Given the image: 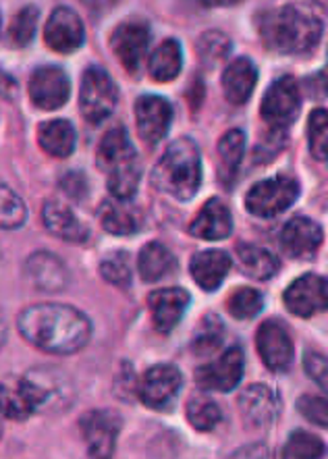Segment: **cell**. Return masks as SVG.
<instances>
[{"instance_id":"1","label":"cell","mask_w":328,"mask_h":459,"mask_svg":"<svg viewBox=\"0 0 328 459\" xmlns=\"http://www.w3.org/2000/svg\"><path fill=\"white\" fill-rule=\"evenodd\" d=\"M17 325L28 343L56 356L77 353L91 337L90 318L73 306H30L22 312Z\"/></svg>"},{"instance_id":"2","label":"cell","mask_w":328,"mask_h":459,"mask_svg":"<svg viewBox=\"0 0 328 459\" xmlns=\"http://www.w3.org/2000/svg\"><path fill=\"white\" fill-rule=\"evenodd\" d=\"M262 44L277 55H301L312 50L323 36V23L299 4H285L264 13L258 22Z\"/></svg>"},{"instance_id":"3","label":"cell","mask_w":328,"mask_h":459,"mask_svg":"<svg viewBox=\"0 0 328 459\" xmlns=\"http://www.w3.org/2000/svg\"><path fill=\"white\" fill-rule=\"evenodd\" d=\"M156 187L170 198L192 200L202 186V156L192 137H179L167 148L154 169Z\"/></svg>"},{"instance_id":"4","label":"cell","mask_w":328,"mask_h":459,"mask_svg":"<svg viewBox=\"0 0 328 459\" xmlns=\"http://www.w3.org/2000/svg\"><path fill=\"white\" fill-rule=\"evenodd\" d=\"M96 162L98 169L107 175L108 192L113 198H134L140 186L142 165L125 127L119 126L107 131L98 146Z\"/></svg>"},{"instance_id":"5","label":"cell","mask_w":328,"mask_h":459,"mask_svg":"<svg viewBox=\"0 0 328 459\" xmlns=\"http://www.w3.org/2000/svg\"><path fill=\"white\" fill-rule=\"evenodd\" d=\"M299 198V183L289 175H277L258 181L246 195L247 212L260 219H272L283 214Z\"/></svg>"},{"instance_id":"6","label":"cell","mask_w":328,"mask_h":459,"mask_svg":"<svg viewBox=\"0 0 328 459\" xmlns=\"http://www.w3.org/2000/svg\"><path fill=\"white\" fill-rule=\"evenodd\" d=\"M50 391L30 377H9L0 383V414L11 420H28L48 402Z\"/></svg>"},{"instance_id":"7","label":"cell","mask_w":328,"mask_h":459,"mask_svg":"<svg viewBox=\"0 0 328 459\" xmlns=\"http://www.w3.org/2000/svg\"><path fill=\"white\" fill-rule=\"evenodd\" d=\"M117 102H119V91L107 71L100 67L85 69L82 77L80 91V110L91 126L102 123L115 113Z\"/></svg>"},{"instance_id":"8","label":"cell","mask_w":328,"mask_h":459,"mask_svg":"<svg viewBox=\"0 0 328 459\" xmlns=\"http://www.w3.org/2000/svg\"><path fill=\"white\" fill-rule=\"evenodd\" d=\"M301 108L299 85L291 75L279 77L271 88L266 90L264 100H262L260 113L272 129H285L298 119Z\"/></svg>"},{"instance_id":"9","label":"cell","mask_w":328,"mask_h":459,"mask_svg":"<svg viewBox=\"0 0 328 459\" xmlns=\"http://www.w3.org/2000/svg\"><path fill=\"white\" fill-rule=\"evenodd\" d=\"M244 378V351L239 345L229 347L210 364L195 370V383L204 391L229 393Z\"/></svg>"},{"instance_id":"10","label":"cell","mask_w":328,"mask_h":459,"mask_svg":"<svg viewBox=\"0 0 328 459\" xmlns=\"http://www.w3.org/2000/svg\"><path fill=\"white\" fill-rule=\"evenodd\" d=\"M110 48L129 74H137L150 48V25L135 17L119 23L110 36Z\"/></svg>"},{"instance_id":"11","label":"cell","mask_w":328,"mask_h":459,"mask_svg":"<svg viewBox=\"0 0 328 459\" xmlns=\"http://www.w3.org/2000/svg\"><path fill=\"white\" fill-rule=\"evenodd\" d=\"M183 377L173 364H156L142 377L137 386L142 403L150 410H167L175 403L181 391Z\"/></svg>"},{"instance_id":"12","label":"cell","mask_w":328,"mask_h":459,"mask_svg":"<svg viewBox=\"0 0 328 459\" xmlns=\"http://www.w3.org/2000/svg\"><path fill=\"white\" fill-rule=\"evenodd\" d=\"M80 429L91 457H110L121 432V416L113 410H94L82 416Z\"/></svg>"},{"instance_id":"13","label":"cell","mask_w":328,"mask_h":459,"mask_svg":"<svg viewBox=\"0 0 328 459\" xmlns=\"http://www.w3.org/2000/svg\"><path fill=\"white\" fill-rule=\"evenodd\" d=\"M44 40L55 52L71 55L85 42V28L82 17L69 6H58L52 11L44 28Z\"/></svg>"},{"instance_id":"14","label":"cell","mask_w":328,"mask_h":459,"mask_svg":"<svg viewBox=\"0 0 328 459\" xmlns=\"http://www.w3.org/2000/svg\"><path fill=\"white\" fill-rule=\"evenodd\" d=\"M255 347L268 368L272 372H285L293 362V341L287 326L279 320H266L255 334Z\"/></svg>"},{"instance_id":"15","label":"cell","mask_w":328,"mask_h":459,"mask_svg":"<svg viewBox=\"0 0 328 459\" xmlns=\"http://www.w3.org/2000/svg\"><path fill=\"white\" fill-rule=\"evenodd\" d=\"M71 83L69 75L61 67H46L36 69L30 77V98L38 108L42 110H56L65 107L69 100Z\"/></svg>"},{"instance_id":"16","label":"cell","mask_w":328,"mask_h":459,"mask_svg":"<svg viewBox=\"0 0 328 459\" xmlns=\"http://www.w3.org/2000/svg\"><path fill=\"white\" fill-rule=\"evenodd\" d=\"M287 310L301 318L326 310V279L320 274H304L287 287L283 295Z\"/></svg>"},{"instance_id":"17","label":"cell","mask_w":328,"mask_h":459,"mask_svg":"<svg viewBox=\"0 0 328 459\" xmlns=\"http://www.w3.org/2000/svg\"><path fill=\"white\" fill-rule=\"evenodd\" d=\"M135 121L142 140L154 146L168 134L173 123V107L162 96H142L135 102Z\"/></svg>"},{"instance_id":"18","label":"cell","mask_w":328,"mask_h":459,"mask_svg":"<svg viewBox=\"0 0 328 459\" xmlns=\"http://www.w3.org/2000/svg\"><path fill=\"white\" fill-rule=\"evenodd\" d=\"M323 244V229L307 216H295L281 231V246L289 258L310 260Z\"/></svg>"},{"instance_id":"19","label":"cell","mask_w":328,"mask_h":459,"mask_svg":"<svg viewBox=\"0 0 328 459\" xmlns=\"http://www.w3.org/2000/svg\"><path fill=\"white\" fill-rule=\"evenodd\" d=\"M189 293L179 287H167V290H156L150 293L148 306L152 314L154 329L159 333H170L179 325L183 314L189 307Z\"/></svg>"},{"instance_id":"20","label":"cell","mask_w":328,"mask_h":459,"mask_svg":"<svg viewBox=\"0 0 328 459\" xmlns=\"http://www.w3.org/2000/svg\"><path fill=\"white\" fill-rule=\"evenodd\" d=\"M279 397L266 385H252L241 393L239 410L249 429H264L279 416Z\"/></svg>"},{"instance_id":"21","label":"cell","mask_w":328,"mask_h":459,"mask_svg":"<svg viewBox=\"0 0 328 459\" xmlns=\"http://www.w3.org/2000/svg\"><path fill=\"white\" fill-rule=\"evenodd\" d=\"M25 277L36 290L52 293L65 290L69 283L67 266L63 264L61 258H56L50 252H36L31 254L25 262Z\"/></svg>"},{"instance_id":"22","label":"cell","mask_w":328,"mask_h":459,"mask_svg":"<svg viewBox=\"0 0 328 459\" xmlns=\"http://www.w3.org/2000/svg\"><path fill=\"white\" fill-rule=\"evenodd\" d=\"M42 221L44 227L48 229L55 238L69 241V244H83V241H88L90 238L88 227L77 219L73 210L58 200L46 202L42 208Z\"/></svg>"},{"instance_id":"23","label":"cell","mask_w":328,"mask_h":459,"mask_svg":"<svg viewBox=\"0 0 328 459\" xmlns=\"http://www.w3.org/2000/svg\"><path fill=\"white\" fill-rule=\"evenodd\" d=\"M231 255L225 250H204L194 255L189 271H192L194 281L202 290L216 291L222 285L229 271H231Z\"/></svg>"},{"instance_id":"24","label":"cell","mask_w":328,"mask_h":459,"mask_svg":"<svg viewBox=\"0 0 328 459\" xmlns=\"http://www.w3.org/2000/svg\"><path fill=\"white\" fill-rule=\"evenodd\" d=\"M233 231V219L229 208L222 204L220 200H208L200 214L195 216L192 225H189V233L198 239L206 241H219L227 239Z\"/></svg>"},{"instance_id":"25","label":"cell","mask_w":328,"mask_h":459,"mask_svg":"<svg viewBox=\"0 0 328 459\" xmlns=\"http://www.w3.org/2000/svg\"><path fill=\"white\" fill-rule=\"evenodd\" d=\"M140 208L131 204V200L113 198L107 200L100 208V222L108 233L117 238H129L142 229Z\"/></svg>"},{"instance_id":"26","label":"cell","mask_w":328,"mask_h":459,"mask_svg":"<svg viewBox=\"0 0 328 459\" xmlns=\"http://www.w3.org/2000/svg\"><path fill=\"white\" fill-rule=\"evenodd\" d=\"M258 83V69L249 58H235L222 74V90L231 104H246Z\"/></svg>"},{"instance_id":"27","label":"cell","mask_w":328,"mask_h":459,"mask_svg":"<svg viewBox=\"0 0 328 459\" xmlns=\"http://www.w3.org/2000/svg\"><path fill=\"white\" fill-rule=\"evenodd\" d=\"M38 142L48 156L55 159H69L75 150V127L65 119H52L38 127Z\"/></svg>"},{"instance_id":"28","label":"cell","mask_w":328,"mask_h":459,"mask_svg":"<svg viewBox=\"0 0 328 459\" xmlns=\"http://www.w3.org/2000/svg\"><path fill=\"white\" fill-rule=\"evenodd\" d=\"M175 255L170 254L167 246L159 244V241L146 244L142 247L140 255H137V271H140V277L146 283H156V281L168 277L175 271Z\"/></svg>"},{"instance_id":"29","label":"cell","mask_w":328,"mask_h":459,"mask_svg":"<svg viewBox=\"0 0 328 459\" xmlns=\"http://www.w3.org/2000/svg\"><path fill=\"white\" fill-rule=\"evenodd\" d=\"M237 264L246 277L255 281L271 279L279 271L277 255L254 244L237 246Z\"/></svg>"},{"instance_id":"30","label":"cell","mask_w":328,"mask_h":459,"mask_svg":"<svg viewBox=\"0 0 328 459\" xmlns=\"http://www.w3.org/2000/svg\"><path fill=\"white\" fill-rule=\"evenodd\" d=\"M244 148H246V135L244 131L231 129L220 137L219 142V179L222 186L231 187V183L237 177V170L241 160H244Z\"/></svg>"},{"instance_id":"31","label":"cell","mask_w":328,"mask_h":459,"mask_svg":"<svg viewBox=\"0 0 328 459\" xmlns=\"http://www.w3.org/2000/svg\"><path fill=\"white\" fill-rule=\"evenodd\" d=\"M183 55L177 40H164L150 58V77L154 82H173L181 74Z\"/></svg>"},{"instance_id":"32","label":"cell","mask_w":328,"mask_h":459,"mask_svg":"<svg viewBox=\"0 0 328 459\" xmlns=\"http://www.w3.org/2000/svg\"><path fill=\"white\" fill-rule=\"evenodd\" d=\"M28 219L22 195L0 181V229H17Z\"/></svg>"},{"instance_id":"33","label":"cell","mask_w":328,"mask_h":459,"mask_svg":"<svg viewBox=\"0 0 328 459\" xmlns=\"http://www.w3.org/2000/svg\"><path fill=\"white\" fill-rule=\"evenodd\" d=\"M187 420L195 430L208 432L220 422V408L210 397H192L187 403Z\"/></svg>"},{"instance_id":"34","label":"cell","mask_w":328,"mask_h":459,"mask_svg":"<svg viewBox=\"0 0 328 459\" xmlns=\"http://www.w3.org/2000/svg\"><path fill=\"white\" fill-rule=\"evenodd\" d=\"M195 50H198L202 63L214 67L216 63H222L227 58L229 50H231V40L220 31H206V34L200 36Z\"/></svg>"},{"instance_id":"35","label":"cell","mask_w":328,"mask_h":459,"mask_svg":"<svg viewBox=\"0 0 328 459\" xmlns=\"http://www.w3.org/2000/svg\"><path fill=\"white\" fill-rule=\"evenodd\" d=\"M262 306H264V298L258 290H252V287H244V290H237L227 301L229 312L231 316L239 320H249L258 316Z\"/></svg>"},{"instance_id":"36","label":"cell","mask_w":328,"mask_h":459,"mask_svg":"<svg viewBox=\"0 0 328 459\" xmlns=\"http://www.w3.org/2000/svg\"><path fill=\"white\" fill-rule=\"evenodd\" d=\"M38 17H40V11L36 6H23L22 11L17 13L15 19L11 22L9 28V38L15 46H28L31 44L38 30Z\"/></svg>"},{"instance_id":"37","label":"cell","mask_w":328,"mask_h":459,"mask_svg":"<svg viewBox=\"0 0 328 459\" xmlns=\"http://www.w3.org/2000/svg\"><path fill=\"white\" fill-rule=\"evenodd\" d=\"M324 455V443L310 432L298 430L289 437L283 447V457H298V459H314Z\"/></svg>"},{"instance_id":"38","label":"cell","mask_w":328,"mask_h":459,"mask_svg":"<svg viewBox=\"0 0 328 459\" xmlns=\"http://www.w3.org/2000/svg\"><path fill=\"white\" fill-rule=\"evenodd\" d=\"M225 339V326L216 316H206L204 323L200 325V331L195 333L194 339V351L200 356H210L222 345Z\"/></svg>"},{"instance_id":"39","label":"cell","mask_w":328,"mask_h":459,"mask_svg":"<svg viewBox=\"0 0 328 459\" xmlns=\"http://www.w3.org/2000/svg\"><path fill=\"white\" fill-rule=\"evenodd\" d=\"M307 142H310V152L314 159L326 160V156H328V115L324 108H316L310 115V123H307Z\"/></svg>"},{"instance_id":"40","label":"cell","mask_w":328,"mask_h":459,"mask_svg":"<svg viewBox=\"0 0 328 459\" xmlns=\"http://www.w3.org/2000/svg\"><path fill=\"white\" fill-rule=\"evenodd\" d=\"M100 273L110 285L121 287V290H127V287L131 285L129 255L125 254L123 250L107 255V258H104L102 264H100Z\"/></svg>"},{"instance_id":"41","label":"cell","mask_w":328,"mask_h":459,"mask_svg":"<svg viewBox=\"0 0 328 459\" xmlns=\"http://www.w3.org/2000/svg\"><path fill=\"white\" fill-rule=\"evenodd\" d=\"M298 410L306 420H310L312 424L324 426L328 424V410H326V399L324 397H314V395H304L299 397Z\"/></svg>"},{"instance_id":"42","label":"cell","mask_w":328,"mask_h":459,"mask_svg":"<svg viewBox=\"0 0 328 459\" xmlns=\"http://www.w3.org/2000/svg\"><path fill=\"white\" fill-rule=\"evenodd\" d=\"M306 372L310 375L316 383L326 389V356L320 351H307L304 356Z\"/></svg>"},{"instance_id":"43","label":"cell","mask_w":328,"mask_h":459,"mask_svg":"<svg viewBox=\"0 0 328 459\" xmlns=\"http://www.w3.org/2000/svg\"><path fill=\"white\" fill-rule=\"evenodd\" d=\"M61 187H63V192L73 200H82L83 195L88 194V181H85V177L82 173L65 175L61 181Z\"/></svg>"},{"instance_id":"44","label":"cell","mask_w":328,"mask_h":459,"mask_svg":"<svg viewBox=\"0 0 328 459\" xmlns=\"http://www.w3.org/2000/svg\"><path fill=\"white\" fill-rule=\"evenodd\" d=\"M17 91V82L13 80L9 74H4L3 69H0V96L3 98H13Z\"/></svg>"},{"instance_id":"45","label":"cell","mask_w":328,"mask_h":459,"mask_svg":"<svg viewBox=\"0 0 328 459\" xmlns=\"http://www.w3.org/2000/svg\"><path fill=\"white\" fill-rule=\"evenodd\" d=\"M82 3L88 4L90 9H94V11H107L117 3V0H82Z\"/></svg>"},{"instance_id":"46","label":"cell","mask_w":328,"mask_h":459,"mask_svg":"<svg viewBox=\"0 0 328 459\" xmlns=\"http://www.w3.org/2000/svg\"><path fill=\"white\" fill-rule=\"evenodd\" d=\"M204 6H229V4H237L239 0H200Z\"/></svg>"},{"instance_id":"47","label":"cell","mask_w":328,"mask_h":459,"mask_svg":"<svg viewBox=\"0 0 328 459\" xmlns=\"http://www.w3.org/2000/svg\"><path fill=\"white\" fill-rule=\"evenodd\" d=\"M4 339H6V325H4L3 312H0V347L4 345Z\"/></svg>"},{"instance_id":"48","label":"cell","mask_w":328,"mask_h":459,"mask_svg":"<svg viewBox=\"0 0 328 459\" xmlns=\"http://www.w3.org/2000/svg\"><path fill=\"white\" fill-rule=\"evenodd\" d=\"M0 438H3V424H0Z\"/></svg>"},{"instance_id":"49","label":"cell","mask_w":328,"mask_h":459,"mask_svg":"<svg viewBox=\"0 0 328 459\" xmlns=\"http://www.w3.org/2000/svg\"><path fill=\"white\" fill-rule=\"evenodd\" d=\"M316 3H320V4H324V3H326V0H316Z\"/></svg>"},{"instance_id":"50","label":"cell","mask_w":328,"mask_h":459,"mask_svg":"<svg viewBox=\"0 0 328 459\" xmlns=\"http://www.w3.org/2000/svg\"><path fill=\"white\" fill-rule=\"evenodd\" d=\"M0 25H3V17H0Z\"/></svg>"}]
</instances>
